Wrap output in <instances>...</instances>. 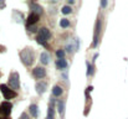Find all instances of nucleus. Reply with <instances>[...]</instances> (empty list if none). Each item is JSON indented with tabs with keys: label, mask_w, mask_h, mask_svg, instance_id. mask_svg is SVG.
I'll list each match as a JSON object with an SVG mask.
<instances>
[{
	"label": "nucleus",
	"mask_w": 128,
	"mask_h": 119,
	"mask_svg": "<svg viewBox=\"0 0 128 119\" xmlns=\"http://www.w3.org/2000/svg\"><path fill=\"white\" fill-rule=\"evenodd\" d=\"M56 56L58 57V60H64V57H65V51H64V50H57V51H56Z\"/></svg>",
	"instance_id": "nucleus-15"
},
{
	"label": "nucleus",
	"mask_w": 128,
	"mask_h": 119,
	"mask_svg": "<svg viewBox=\"0 0 128 119\" xmlns=\"http://www.w3.org/2000/svg\"><path fill=\"white\" fill-rule=\"evenodd\" d=\"M56 66H57L58 70H65V68H67V62L65 60H57Z\"/></svg>",
	"instance_id": "nucleus-9"
},
{
	"label": "nucleus",
	"mask_w": 128,
	"mask_h": 119,
	"mask_svg": "<svg viewBox=\"0 0 128 119\" xmlns=\"http://www.w3.org/2000/svg\"><path fill=\"white\" fill-rule=\"evenodd\" d=\"M40 37H42L45 41H47V40L51 37V32H50V30L48 29H46V27H42V29H40V35H39Z\"/></svg>",
	"instance_id": "nucleus-4"
},
{
	"label": "nucleus",
	"mask_w": 128,
	"mask_h": 119,
	"mask_svg": "<svg viewBox=\"0 0 128 119\" xmlns=\"http://www.w3.org/2000/svg\"><path fill=\"white\" fill-rule=\"evenodd\" d=\"M46 88H47L46 82H38V83H36V92H38L39 94H42L44 92L46 91Z\"/></svg>",
	"instance_id": "nucleus-5"
},
{
	"label": "nucleus",
	"mask_w": 128,
	"mask_h": 119,
	"mask_svg": "<svg viewBox=\"0 0 128 119\" xmlns=\"http://www.w3.org/2000/svg\"><path fill=\"white\" fill-rule=\"evenodd\" d=\"M30 113H31V117L38 118V116H39V108H38L36 104H31L30 106Z\"/></svg>",
	"instance_id": "nucleus-7"
},
{
	"label": "nucleus",
	"mask_w": 128,
	"mask_h": 119,
	"mask_svg": "<svg viewBox=\"0 0 128 119\" xmlns=\"http://www.w3.org/2000/svg\"><path fill=\"white\" fill-rule=\"evenodd\" d=\"M30 29H31V30H30V31H31V32H35V31H36V30H35V29H36V27H35V26H31V27H30Z\"/></svg>",
	"instance_id": "nucleus-19"
},
{
	"label": "nucleus",
	"mask_w": 128,
	"mask_h": 119,
	"mask_svg": "<svg viewBox=\"0 0 128 119\" xmlns=\"http://www.w3.org/2000/svg\"><path fill=\"white\" fill-rule=\"evenodd\" d=\"M9 86H10L12 89H19L20 83H19V75H18L16 72H14V73L10 75V78H9Z\"/></svg>",
	"instance_id": "nucleus-2"
},
{
	"label": "nucleus",
	"mask_w": 128,
	"mask_h": 119,
	"mask_svg": "<svg viewBox=\"0 0 128 119\" xmlns=\"http://www.w3.org/2000/svg\"><path fill=\"white\" fill-rule=\"evenodd\" d=\"M30 6H31V9H34V10H32V11H34V14H38V15H39V14H41V12H42V7H41V6H39L38 4H31Z\"/></svg>",
	"instance_id": "nucleus-10"
},
{
	"label": "nucleus",
	"mask_w": 128,
	"mask_h": 119,
	"mask_svg": "<svg viewBox=\"0 0 128 119\" xmlns=\"http://www.w3.org/2000/svg\"><path fill=\"white\" fill-rule=\"evenodd\" d=\"M101 6L102 7H106L107 6V1H101Z\"/></svg>",
	"instance_id": "nucleus-18"
},
{
	"label": "nucleus",
	"mask_w": 128,
	"mask_h": 119,
	"mask_svg": "<svg viewBox=\"0 0 128 119\" xmlns=\"http://www.w3.org/2000/svg\"><path fill=\"white\" fill-rule=\"evenodd\" d=\"M40 61H41V63H44V65H48V62H50V55L47 52H41Z\"/></svg>",
	"instance_id": "nucleus-6"
},
{
	"label": "nucleus",
	"mask_w": 128,
	"mask_h": 119,
	"mask_svg": "<svg viewBox=\"0 0 128 119\" xmlns=\"http://www.w3.org/2000/svg\"><path fill=\"white\" fill-rule=\"evenodd\" d=\"M61 12H62V14H65V15H68V14H71V12H72V9H71L68 5H66V6H64V7L61 9Z\"/></svg>",
	"instance_id": "nucleus-14"
},
{
	"label": "nucleus",
	"mask_w": 128,
	"mask_h": 119,
	"mask_svg": "<svg viewBox=\"0 0 128 119\" xmlns=\"http://www.w3.org/2000/svg\"><path fill=\"white\" fill-rule=\"evenodd\" d=\"M32 75H34V77L38 79H41L44 78L45 76H46V70L42 68V67H36L34 71H32Z\"/></svg>",
	"instance_id": "nucleus-3"
},
{
	"label": "nucleus",
	"mask_w": 128,
	"mask_h": 119,
	"mask_svg": "<svg viewBox=\"0 0 128 119\" xmlns=\"http://www.w3.org/2000/svg\"><path fill=\"white\" fill-rule=\"evenodd\" d=\"M72 4H75V1H72V0H68V5H72Z\"/></svg>",
	"instance_id": "nucleus-20"
},
{
	"label": "nucleus",
	"mask_w": 128,
	"mask_h": 119,
	"mask_svg": "<svg viewBox=\"0 0 128 119\" xmlns=\"http://www.w3.org/2000/svg\"><path fill=\"white\" fill-rule=\"evenodd\" d=\"M31 50H32V48H25V50L20 53L21 61H22L24 65H26V66H30V65L34 62V52H32Z\"/></svg>",
	"instance_id": "nucleus-1"
},
{
	"label": "nucleus",
	"mask_w": 128,
	"mask_h": 119,
	"mask_svg": "<svg viewBox=\"0 0 128 119\" xmlns=\"http://www.w3.org/2000/svg\"><path fill=\"white\" fill-rule=\"evenodd\" d=\"M57 109H58V113H60V114H64V112H65V103L60 101V102L57 103Z\"/></svg>",
	"instance_id": "nucleus-13"
},
{
	"label": "nucleus",
	"mask_w": 128,
	"mask_h": 119,
	"mask_svg": "<svg viewBox=\"0 0 128 119\" xmlns=\"http://www.w3.org/2000/svg\"><path fill=\"white\" fill-rule=\"evenodd\" d=\"M62 93H64V91H62V88L60 86H55L52 88V94L55 97H60V96H62Z\"/></svg>",
	"instance_id": "nucleus-8"
},
{
	"label": "nucleus",
	"mask_w": 128,
	"mask_h": 119,
	"mask_svg": "<svg viewBox=\"0 0 128 119\" xmlns=\"http://www.w3.org/2000/svg\"><path fill=\"white\" fill-rule=\"evenodd\" d=\"M66 50H67V52L71 53V52H74V46H72L71 43H68V45L66 46Z\"/></svg>",
	"instance_id": "nucleus-16"
},
{
	"label": "nucleus",
	"mask_w": 128,
	"mask_h": 119,
	"mask_svg": "<svg viewBox=\"0 0 128 119\" xmlns=\"http://www.w3.org/2000/svg\"><path fill=\"white\" fill-rule=\"evenodd\" d=\"M4 5V2H0V6H2Z\"/></svg>",
	"instance_id": "nucleus-21"
},
{
	"label": "nucleus",
	"mask_w": 128,
	"mask_h": 119,
	"mask_svg": "<svg viewBox=\"0 0 128 119\" xmlns=\"http://www.w3.org/2000/svg\"><path fill=\"white\" fill-rule=\"evenodd\" d=\"M20 119H29V116H28L26 113H22V114L20 116Z\"/></svg>",
	"instance_id": "nucleus-17"
},
{
	"label": "nucleus",
	"mask_w": 128,
	"mask_h": 119,
	"mask_svg": "<svg viewBox=\"0 0 128 119\" xmlns=\"http://www.w3.org/2000/svg\"><path fill=\"white\" fill-rule=\"evenodd\" d=\"M38 19H39V15H38V14H31V15H30V17H29L28 25H30V24H34V22H36V21H38Z\"/></svg>",
	"instance_id": "nucleus-11"
},
{
	"label": "nucleus",
	"mask_w": 128,
	"mask_h": 119,
	"mask_svg": "<svg viewBox=\"0 0 128 119\" xmlns=\"http://www.w3.org/2000/svg\"><path fill=\"white\" fill-rule=\"evenodd\" d=\"M60 26L64 27V29H66V27L70 26V21H68L67 19H61V20H60Z\"/></svg>",
	"instance_id": "nucleus-12"
}]
</instances>
